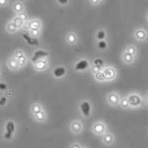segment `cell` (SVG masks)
<instances>
[{
	"label": "cell",
	"mask_w": 148,
	"mask_h": 148,
	"mask_svg": "<svg viewBox=\"0 0 148 148\" xmlns=\"http://www.w3.org/2000/svg\"><path fill=\"white\" fill-rule=\"evenodd\" d=\"M6 132H9V133H14L15 132V129H16V125H15V123L13 121H8V123L6 124Z\"/></svg>",
	"instance_id": "ac0fdd59"
},
{
	"label": "cell",
	"mask_w": 148,
	"mask_h": 148,
	"mask_svg": "<svg viewBox=\"0 0 148 148\" xmlns=\"http://www.w3.org/2000/svg\"><path fill=\"white\" fill-rule=\"evenodd\" d=\"M30 35L32 37L36 38L38 35H40V29H31L30 30Z\"/></svg>",
	"instance_id": "4dcf8cb0"
},
{
	"label": "cell",
	"mask_w": 148,
	"mask_h": 148,
	"mask_svg": "<svg viewBox=\"0 0 148 148\" xmlns=\"http://www.w3.org/2000/svg\"><path fill=\"white\" fill-rule=\"evenodd\" d=\"M105 36H106V34H105V32L104 30H100V31L97 32V34H96V38H97V39L100 40V41H104Z\"/></svg>",
	"instance_id": "d4e9b609"
},
{
	"label": "cell",
	"mask_w": 148,
	"mask_h": 148,
	"mask_svg": "<svg viewBox=\"0 0 148 148\" xmlns=\"http://www.w3.org/2000/svg\"><path fill=\"white\" fill-rule=\"evenodd\" d=\"M69 148H81V146L79 143H73V144L70 145Z\"/></svg>",
	"instance_id": "8d00e7d4"
},
{
	"label": "cell",
	"mask_w": 148,
	"mask_h": 148,
	"mask_svg": "<svg viewBox=\"0 0 148 148\" xmlns=\"http://www.w3.org/2000/svg\"><path fill=\"white\" fill-rule=\"evenodd\" d=\"M17 62H18V65L19 66H24L26 65V63H27V57L24 55L23 56H21L20 58L17 59Z\"/></svg>",
	"instance_id": "83f0119b"
},
{
	"label": "cell",
	"mask_w": 148,
	"mask_h": 148,
	"mask_svg": "<svg viewBox=\"0 0 148 148\" xmlns=\"http://www.w3.org/2000/svg\"><path fill=\"white\" fill-rule=\"evenodd\" d=\"M80 109H81V112L83 116L84 117L90 116V114H91V105H90L89 102H87V101L82 102L80 105Z\"/></svg>",
	"instance_id": "3957f363"
},
{
	"label": "cell",
	"mask_w": 148,
	"mask_h": 148,
	"mask_svg": "<svg viewBox=\"0 0 148 148\" xmlns=\"http://www.w3.org/2000/svg\"><path fill=\"white\" fill-rule=\"evenodd\" d=\"M104 74L105 80L114 79L115 76H116V71H115V69L113 67H106L104 70Z\"/></svg>",
	"instance_id": "8992f818"
},
{
	"label": "cell",
	"mask_w": 148,
	"mask_h": 148,
	"mask_svg": "<svg viewBox=\"0 0 148 148\" xmlns=\"http://www.w3.org/2000/svg\"><path fill=\"white\" fill-rule=\"evenodd\" d=\"M95 76V79L98 80V81H104L105 80V77H104V71H100L98 73H96L94 75Z\"/></svg>",
	"instance_id": "4316f807"
},
{
	"label": "cell",
	"mask_w": 148,
	"mask_h": 148,
	"mask_svg": "<svg viewBox=\"0 0 148 148\" xmlns=\"http://www.w3.org/2000/svg\"><path fill=\"white\" fill-rule=\"evenodd\" d=\"M92 70H93V72L96 74V73H98V72H100V71H101V67H98V66H93V68H92Z\"/></svg>",
	"instance_id": "74e56055"
},
{
	"label": "cell",
	"mask_w": 148,
	"mask_h": 148,
	"mask_svg": "<svg viewBox=\"0 0 148 148\" xmlns=\"http://www.w3.org/2000/svg\"><path fill=\"white\" fill-rule=\"evenodd\" d=\"M13 9H14L15 12H17V14H20L23 11V4L21 2H17L13 5Z\"/></svg>",
	"instance_id": "d6986e66"
},
{
	"label": "cell",
	"mask_w": 148,
	"mask_h": 148,
	"mask_svg": "<svg viewBox=\"0 0 148 148\" xmlns=\"http://www.w3.org/2000/svg\"><path fill=\"white\" fill-rule=\"evenodd\" d=\"M114 142V136L112 133L106 132L104 136H102V143L105 145H111Z\"/></svg>",
	"instance_id": "ba28073f"
},
{
	"label": "cell",
	"mask_w": 148,
	"mask_h": 148,
	"mask_svg": "<svg viewBox=\"0 0 148 148\" xmlns=\"http://www.w3.org/2000/svg\"><path fill=\"white\" fill-rule=\"evenodd\" d=\"M6 89H8V86L5 83H0V90L1 91H6Z\"/></svg>",
	"instance_id": "d590c367"
},
{
	"label": "cell",
	"mask_w": 148,
	"mask_h": 148,
	"mask_svg": "<svg viewBox=\"0 0 148 148\" xmlns=\"http://www.w3.org/2000/svg\"><path fill=\"white\" fill-rule=\"evenodd\" d=\"M93 63H94V66L101 67V68L102 67V66H104V61H102L101 59H100V58H96Z\"/></svg>",
	"instance_id": "f546056e"
},
{
	"label": "cell",
	"mask_w": 148,
	"mask_h": 148,
	"mask_svg": "<svg viewBox=\"0 0 148 148\" xmlns=\"http://www.w3.org/2000/svg\"><path fill=\"white\" fill-rule=\"evenodd\" d=\"M147 20H148V15H147Z\"/></svg>",
	"instance_id": "7bdbcfd3"
},
{
	"label": "cell",
	"mask_w": 148,
	"mask_h": 148,
	"mask_svg": "<svg viewBox=\"0 0 148 148\" xmlns=\"http://www.w3.org/2000/svg\"><path fill=\"white\" fill-rule=\"evenodd\" d=\"M6 94H8V96H12V95H13L12 91H8V92H6Z\"/></svg>",
	"instance_id": "ab89813d"
},
{
	"label": "cell",
	"mask_w": 148,
	"mask_h": 148,
	"mask_svg": "<svg viewBox=\"0 0 148 148\" xmlns=\"http://www.w3.org/2000/svg\"><path fill=\"white\" fill-rule=\"evenodd\" d=\"M92 132L96 136H104L106 133V125L104 123H101V122L95 123L92 125Z\"/></svg>",
	"instance_id": "7a4b0ae2"
},
{
	"label": "cell",
	"mask_w": 148,
	"mask_h": 148,
	"mask_svg": "<svg viewBox=\"0 0 148 148\" xmlns=\"http://www.w3.org/2000/svg\"><path fill=\"white\" fill-rule=\"evenodd\" d=\"M33 116H34V119H35L37 122H40V123H42V122H44L45 119H46V114H45L44 110H42V111H40V112L37 113L36 114H34Z\"/></svg>",
	"instance_id": "9a60e30c"
},
{
	"label": "cell",
	"mask_w": 148,
	"mask_h": 148,
	"mask_svg": "<svg viewBox=\"0 0 148 148\" xmlns=\"http://www.w3.org/2000/svg\"><path fill=\"white\" fill-rule=\"evenodd\" d=\"M123 60L125 64H132L134 60L133 58V56L127 53V52H124V55H123Z\"/></svg>",
	"instance_id": "e0dca14e"
},
{
	"label": "cell",
	"mask_w": 148,
	"mask_h": 148,
	"mask_svg": "<svg viewBox=\"0 0 148 148\" xmlns=\"http://www.w3.org/2000/svg\"><path fill=\"white\" fill-rule=\"evenodd\" d=\"M3 137H4L5 140H10V139L13 137V134L6 131V132L4 133V134H3Z\"/></svg>",
	"instance_id": "1f68e13d"
},
{
	"label": "cell",
	"mask_w": 148,
	"mask_h": 148,
	"mask_svg": "<svg viewBox=\"0 0 148 148\" xmlns=\"http://www.w3.org/2000/svg\"><path fill=\"white\" fill-rule=\"evenodd\" d=\"M49 56V53L46 52V51H43V50H38L35 52L34 54V56L31 58V61L35 63L38 60H41L42 58H44V57H47Z\"/></svg>",
	"instance_id": "52a82bcc"
},
{
	"label": "cell",
	"mask_w": 148,
	"mask_h": 148,
	"mask_svg": "<svg viewBox=\"0 0 148 148\" xmlns=\"http://www.w3.org/2000/svg\"><path fill=\"white\" fill-rule=\"evenodd\" d=\"M69 129L73 134H78L82 131V125L80 121H72L69 125Z\"/></svg>",
	"instance_id": "277c9868"
},
{
	"label": "cell",
	"mask_w": 148,
	"mask_h": 148,
	"mask_svg": "<svg viewBox=\"0 0 148 148\" xmlns=\"http://www.w3.org/2000/svg\"><path fill=\"white\" fill-rule=\"evenodd\" d=\"M65 74H66V69L63 66H59L53 70V75L56 78H60Z\"/></svg>",
	"instance_id": "7c38bea8"
},
{
	"label": "cell",
	"mask_w": 148,
	"mask_h": 148,
	"mask_svg": "<svg viewBox=\"0 0 148 148\" xmlns=\"http://www.w3.org/2000/svg\"><path fill=\"white\" fill-rule=\"evenodd\" d=\"M130 107H139L142 105V97L137 94H132L127 96Z\"/></svg>",
	"instance_id": "6da1fadb"
},
{
	"label": "cell",
	"mask_w": 148,
	"mask_h": 148,
	"mask_svg": "<svg viewBox=\"0 0 148 148\" xmlns=\"http://www.w3.org/2000/svg\"><path fill=\"white\" fill-rule=\"evenodd\" d=\"M17 16L20 19H22L23 21H28V16L25 12H22V13H20V14H18Z\"/></svg>",
	"instance_id": "836d02e7"
},
{
	"label": "cell",
	"mask_w": 148,
	"mask_h": 148,
	"mask_svg": "<svg viewBox=\"0 0 148 148\" xmlns=\"http://www.w3.org/2000/svg\"><path fill=\"white\" fill-rule=\"evenodd\" d=\"M108 101L109 103H110L111 105L113 106H117L118 104H120V97H119V95L117 94H114V93H112L109 95L108 96Z\"/></svg>",
	"instance_id": "30bf717a"
},
{
	"label": "cell",
	"mask_w": 148,
	"mask_h": 148,
	"mask_svg": "<svg viewBox=\"0 0 148 148\" xmlns=\"http://www.w3.org/2000/svg\"><path fill=\"white\" fill-rule=\"evenodd\" d=\"M58 3L65 5L66 4H68V3H69V1H68V0H63V1H62V0H59V1H58Z\"/></svg>",
	"instance_id": "f35d334b"
},
{
	"label": "cell",
	"mask_w": 148,
	"mask_h": 148,
	"mask_svg": "<svg viewBox=\"0 0 148 148\" xmlns=\"http://www.w3.org/2000/svg\"><path fill=\"white\" fill-rule=\"evenodd\" d=\"M89 66V63L86 59H82L81 61H79L78 63L76 64L75 66V70L76 71H83V70L87 69Z\"/></svg>",
	"instance_id": "9c48e42d"
},
{
	"label": "cell",
	"mask_w": 148,
	"mask_h": 148,
	"mask_svg": "<svg viewBox=\"0 0 148 148\" xmlns=\"http://www.w3.org/2000/svg\"><path fill=\"white\" fill-rule=\"evenodd\" d=\"M125 52L129 53V54H131V55H133L134 56H135V54H136V47H134L133 45H130V46H128L126 47Z\"/></svg>",
	"instance_id": "cb8c5ba5"
},
{
	"label": "cell",
	"mask_w": 148,
	"mask_h": 148,
	"mask_svg": "<svg viewBox=\"0 0 148 148\" xmlns=\"http://www.w3.org/2000/svg\"><path fill=\"white\" fill-rule=\"evenodd\" d=\"M8 67L12 70H17L18 67H20L18 65V62H17V59H16L15 57H13V58H10L8 62Z\"/></svg>",
	"instance_id": "5bb4252c"
},
{
	"label": "cell",
	"mask_w": 148,
	"mask_h": 148,
	"mask_svg": "<svg viewBox=\"0 0 148 148\" xmlns=\"http://www.w3.org/2000/svg\"><path fill=\"white\" fill-rule=\"evenodd\" d=\"M12 22L15 24V25H16V27H17V28H18V27H23V25H24V21L22 20V19L19 18L17 16L14 18V20H13Z\"/></svg>",
	"instance_id": "7402d4cb"
},
{
	"label": "cell",
	"mask_w": 148,
	"mask_h": 148,
	"mask_svg": "<svg viewBox=\"0 0 148 148\" xmlns=\"http://www.w3.org/2000/svg\"><path fill=\"white\" fill-rule=\"evenodd\" d=\"M6 102H8V98L6 97V96H1V99H0V106H4Z\"/></svg>",
	"instance_id": "e575fe53"
},
{
	"label": "cell",
	"mask_w": 148,
	"mask_h": 148,
	"mask_svg": "<svg viewBox=\"0 0 148 148\" xmlns=\"http://www.w3.org/2000/svg\"><path fill=\"white\" fill-rule=\"evenodd\" d=\"M29 23H30V30L40 28V21L38 20V19H34V20L30 21Z\"/></svg>",
	"instance_id": "ffe728a7"
},
{
	"label": "cell",
	"mask_w": 148,
	"mask_h": 148,
	"mask_svg": "<svg viewBox=\"0 0 148 148\" xmlns=\"http://www.w3.org/2000/svg\"><path fill=\"white\" fill-rule=\"evenodd\" d=\"M108 47V45H107V42L106 41H99L98 42V47L101 49V50H105Z\"/></svg>",
	"instance_id": "f1b7e54d"
},
{
	"label": "cell",
	"mask_w": 148,
	"mask_h": 148,
	"mask_svg": "<svg viewBox=\"0 0 148 148\" xmlns=\"http://www.w3.org/2000/svg\"><path fill=\"white\" fill-rule=\"evenodd\" d=\"M24 56V53L22 52L21 50H17L16 52H15V54H14V57L16 59H18V58H20L21 56Z\"/></svg>",
	"instance_id": "d6a6232c"
},
{
	"label": "cell",
	"mask_w": 148,
	"mask_h": 148,
	"mask_svg": "<svg viewBox=\"0 0 148 148\" xmlns=\"http://www.w3.org/2000/svg\"><path fill=\"white\" fill-rule=\"evenodd\" d=\"M17 27L15 25V24L13 22H10L8 24V25H6V30H8L9 33H15V32L17 31Z\"/></svg>",
	"instance_id": "603a6c76"
},
{
	"label": "cell",
	"mask_w": 148,
	"mask_h": 148,
	"mask_svg": "<svg viewBox=\"0 0 148 148\" xmlns=\"http://www.w3.org/2000/svg\"><path fill=\"white\" fill-rule=\"evenodd\" d=\"M23 38L26 41H27V43L28 45H30V46H38V40L37 39V38L32 37L29 35L23 34Z\"/></svg>",
	"instance_id": "4fadbf2b"
},
{
	"label": "cell",
	"mask_w": 148,
	"mask_h": 148,
	"mask_svg": "<svg viewBox=\"0 0 148 148\" xmlns=\"http://www.w3.org/2000/svg\"><path fill=\"white\" fill-rule=\"evenodd\" d=\"M146 97H147V100H148V94H147V95H146Z\"/></svg>",
	"instance_id": "b9f144b4"
},
{
	"label": "cell",
	"mask_w": 148,
	"mask_h": 148,
	"mask_svg": "<svg viewBox=\"0 0 148 148\" xmlns=\"http://www.w3.org/2000/svg\"><path fill=\"white\" fill-rule=\"evenodd\" d=\"M66 39L69 45H74L77 42V36L73 32H69V33H68V35H67Z\"/></svg>",
	"instance_id": "2e32d148"
},
{
	"label": "cell",
	"mask_w": 148,
	"mask_h": 148,
	"mask_svg": "<svg viewBox=\"0 0 148 148\" xmlns=\"http://www.w3.org/2000/svg\"><path fill=\"white\" fill-rule=\"evenodd\" d=\"M134 37L137 41L143 42L147 38V32L143 28H139L134 32Z\"/></svg>",
	"instance_id": "5b68a950"
},
{
	"label": "cell",
	"mask_w": 148,
	"mask_h": 148,
	"mask_svg": "<svg viewBox=\"0 0 148 148\" xmlns=\"http://www.w3.org/2000/svg\"><path fill=\"white\" fill-rule=\"evenodd\" d=\"M92 4H96V3H99V1H91Z\"/></svg>",
	"instance_id": "60d3db41"
},
{
	"label": "cell",
	"mask_w": 148,
	"mask_h": 148,
	"mask_svg": "<svg viewBox=\"0 0 148 148\" xmlns=\"http://www.w3.org/2000/svg\"><path fill=\"white\" fill-rule=\"evenodd\" d=\"M42 110H43L42 106L40 104H34V105H32V106H31V113L33 114V115L36 114L38 112L42 111Z\"/></svg>",
	"instance_id": "44dd1931"
},
{
	"label": "cell",
	"mask_w": 148,
	"mask_h": 148,
	"mask_svg": "<svg viewBox=\"0 0 148 148\" xmlns=\"http://www.w3.org/2000/svg\"><path fill=\"white\" fill-rule=\"evenodd\" d=\"M120 106L123 107V108H128V107H130L129 102H128L127 97H124V98L121 99V101H120Z\"/></svg>",
	"instance_id": "484cf974"
},
{
	"label": "cell",
	"mask_w": 148,
	"mask_h": 148,
	"mask_svg": "<svg viewBox=\"0 0 148 148\" xmlns=\"http://www.w3.org/2000/svg\"><path fill=\"white\" fill-rule=\"evenodd\" d=\"M34 64V67L38 70V71H40V70H44V69H46L47 66H48V63L46 60H44V59H41V60H38Z\"/></svg>",
	"instance_id": "8fae6325"
}]
</instances>
